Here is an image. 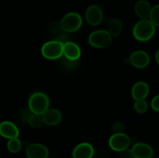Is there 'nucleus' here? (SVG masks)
I'll return each instance as SVG.
<instances>
[{
    "label": "nucleus",
    "instance_id": "nucleus-1",
    "mask_svg": "<svg viewBox=\"0 0 159 158\" xmlns=\"http://www.w3.org/2000/svg\"><path fill=\"white\" fill-rule=\"evenodd\" d=\"M155 33V26L150 20H141L135 24L133 35L138 41L145 42L151 40Z\"/></svg>",
    "mask_w": 159,
    "mask_h": 158
},
{
    "label": "nucleus",
    "instance_id": "nucleus-2",
    "mask_svg": "<svg viewBox=\"0 0 159 158\" xmlns=\"http://www.w3.org/2000/svg\"><path fill=\"white\" fill-rule=\"evenodd\" d=\"M28 105L32 113L42 116L49 108V98L43 92H35L30 97Z\"/></svg>",
    "mask_w": 159,
    "mask_h": 158
},
{
    "label": "nucleus",
    "instance_id": "nucleus-3",
    "mask_svg": "<svg viewBox=\"0 0 159 158\" xmlns=\"http://www.w3.org/2000/svg\"><path fill=\"white\" fill-rule=\"evenodd\" d=\"M64 43L59 40H51L42 46L41 54L48 60H56L63 55Z\"/></svg>",
    "mask_w": 159,
    "mask_h": 158
},
{
    "label": "nucleus",
    "instance_id": "nucleus-4",
    "mask_svg": "<svg viewBox=\"0 0 159 158\" xmlns=\"http://www.w3.org/2000/svg\"><path fill=\"white\" fill-rule=\"evenodd\" d=\"M112 36L110 32L104 29L96 30L89 37L90 45L96 48H107L112 43Z\"/></svg>",
    "mask_w": 159,
    "mask_h": 158
},
{
    "label": "nucleus",
    "instance_id": "nucleus-5",
    "mask_svg": "<svg viewBox=\"0 0 159 158\" xmlns=\"http://www.w3.org/2000/svg\"><path fill=\"white\" fill-rule=\"evenodd\" d=\"M61 29L67 33H74L79 30L82 24L81 15L77 12H69L66 14L60 22Z\"/></svg>",
    "mask_w": 159,
    "mask_h": 158
},
{
    "label": "nucleus",
    "instance_id": "nucleus-6",
    "mask_svg": "<svg viewBox=\"0 0 159 158\" xmlns=\"http://www.w3.org/2000/svg\"><path fill=\"white\" fill-rule=\"evenodd\" d=\"M109 145L114 151L121 152L127 149L130 145V139L124 133H116L110 136Z\"/></svg>",
    "mask_w": 159,
    "mask_h": 158
},
{
    "label": "nucleus",
    "instance_id": "nucleus-7",
    "mask_svg": "<svg viewBox=\"0 0 159 158\" xmlns=\"http://www.w3.org/2000/svg\"><path fill=\"white\" fill-rule=\"evenodd\" d=\"M102 11L99 6L92 5L85 12V20L87 23L91 26H98L102 20Z\"/></svg>",
    "mask_w": 159,
    "mask_h": 158
},
{
    "label": "nucleus",
    "instance_id": "nucleus-8",
    "mask_svg": "<svg viewBox=\"0 0 159 158\" xmlns=\"http://www.w3.org/2000/svg\"><path fill=\"white\" fill-rule=\"evenodd\" d=\"M129 60L130 63L137 68H144L150 63L149 55L142 50H137L132 53Z\"/></svg>",
    "mask_w": 159,
    "mask_h": 158
},
{
    "label": "nucleus",
    "instance_id": "nucleus-9",
    "mask_svg": "<svg viewBox=\"0 0 159 158\" xmlns=\"http://www.w3.org/2000/svg\"><path fill=\"white\" fill-rule=\"evenodd\" d=\"M26 153L28 158H48L49 156L48 148L40 143L30 144Z\"/></svg>",
    "mask_w": 159,
    "mask_h": 158
},
{
    "label": "nucleus",
    "instance_id": "nucleus-10",
    "mask_svg": "<svg viewBox=\"0 0 159 158\" xmlns=\"http://www.w3.org/2000/svg\"><path fill=\"white\" fill-rule=\"evenodd\" d=\"M94 148L88 143H82L75 147L72 152L73 158H93Z\"/></svg>",
    "mask_w": 159,
    "mask_h": 158
},
{
    "label": "nucleus",
    "instance_id": "nucleus-11",
    "mask_svg": "<svg viewBox=\"0 0 159 158\" xmlns=\"http://www.w3.org/2000/svg\"><path fill=\"white\" fill-rule=\"evenodd\" d=\"M20 134L16 125L9 121H4L0 124V135L6 139L17 138Z\"/></svg>",
    "mask_w": 159,
    "mask_h": 158
},
{
    "label": "nucleus",
    "instance_id": "nucleus-12",
    "mask_svg": "<svg viewBox=\"0 0 159 158\" xmlns=\"http://www.w3.org/2000/svg\"><path fill=\"white\" fill-rule=\"evenodd\" d=\"M134 158H152L153 156V149L148 144L138 143L132 147Z\"/></svg>",
    "mask_w": 159,
    "mask_h": 158
},
{
    "label": "nucleus",
    "instance_id": "nucleus-13",
    "mask_svg": "<svg viewBox=\"0 0 159 158\" xmlns=\"http://www.w3.org/2000/svg\"><path fill=\"white\" fill-rule=\"evenodd\" d=\"M63 54L68 60H77L81 56V49L74 42L67 41L64 43Z\"/></svg>",
    "mask_w": 159,
    "mask_h": 158
},
{
    "label": "nucleus",
    "instance_id": "nucleus-14",
    "mask_svg": "<svg viewBox=\"0 0 159 158\" xmlns=\"http://www.w3.org/2000/svg\"><path fill=\"white\" fill-rule=\"evenodd\" d=\"M43 123L47 124L48 125H55L61 122L62 119V115L61 112L57 109L54 108H48L43 115Z\"/></svg>",
    "mask_w": 159,
    "mask_h": 158
},
{
    "label": "nucleus",
    "instance_id": "nucleus-15",
    "mask_svg": "<svg viewBox=\"0 0 159 158\" xmlns=\"http://www.w3.org/2000/svg\"><path fill=\"white\" fill-rule=\"evenodd\" d=\"M132 96L135 100L145 99L149 94V86L146 82L139 81L132 88Z\"/></svg>",
    "mask_w": 159,
    "mask_h": 158
},
{
    "label": "nucleus",
    "instance_id": "nucleus-16",
    "mask_svg": "<svg viewBox=\"0 0 159 158\" xmlns=\"http://www.w3.org/2000/svg\"><path fill=\"white\" fill-rule=\"evenodd\" d=\"M152 9L150 3L146 0H140L135 5V12L141 20H148L150 17Z\"/></svg>",
    "mask_w": 159,
    "mask_h": 158
},
{
    "label": "nucleus",
    "instance_id": "nucleus-17",
    "mask_svg": "<svg viewBox=\"0 0 159 158\" xmlns=\"http://www.w3.org/2000/svg\"><path fill=\"white\" fill-rule=\"evenodd\" d=\"M109 32L112 37H116L120 35L123 29V24L120 20L117 18H112L109 20Z\"/></svg>",
    "mask_w": 159,
    "mask_h": 158
},
{
    "label": "nucleus",
    "instance_id": "nucleus-18",
    "mask_svg": "<svg viewBox=\"0 0 159 158\" xmlns=\"http://www.w3.org/2000/svg\"><path fill=\"white\" fill-rule=\"evenodd\" d=\"M22 143L21 141L18 138H14V139H9L7 143V148L11 153H16L21 150Z\"/></svg>",
    "mask_w": 159,
    "mask_h": 158
},
{
    "label": "nucleus",
    "instance_id": "nucleus-19",
    "mask_svg": "<svg viewBox=\"0 0 159 158\" xmlns=\"http://www.w3.org/2000/svg\"><path fill=\"white\" fill-rule=\"evenodd\" d=\"M43 118H42V116L40 115H37L34 114L33 113L31 115V116L30 117L29 120H28V123L33 128H39L43 124Z\"/></svg>",
    "mask_w": 159,
    "mask_h": 158
},
{
    "label": "nucleus",
    "instance_id": "nucleus-20",
    "mask_svg": "<svg viewBox=\"0 0 159 158\" xmlns=\"http://www.w3.org/2000/svg\"><path fill=\"white\" fill-rule=\"evenodd\" d=\"M148 108V105L145 99L136 100L134 103V109L136 110V112L139 113H144L147 112Z\"/></svg>",
    "mask_w": 159,
    "mask_h": 158
},
{
    "label": "nucleus",
    "instance_id": "nucleus-21",
    "mask_svg": "<svg viewBox=\"0 0 159 158\" xmlns=\"http://www.w3.org/2000/svg\"><path fill=\"white\" fill-rule=\"evenodd\" d=\"M149 18L155 26H159V4L152 8Z\"/></svg>",
    "mask_w": 159,
    "mask_h": 158
},
{
    "label": "nucleus",
    "instance_id": "nucleus-22",
    "mask_svg": "<svg viewBox=\"0 0 159 158\" xmlns=\"http://www.w3.org/2000/svg\"><path fill=\"white\" fill-rule=\"evenodd\" d=\"M50 32L52 33H57L61 29V23L58 22H52L50 23L49 26H48Z\"/></svg>",
    "mask_w": 159,
    "mask_h": 158
},
{
    "label": "nucleus",
    "instance_id": "nucleus-23",
    "mask_svg": "<svg viewBox=\"0 0 159 158\" xmlns=\"http://www.w3.org/2000/svg\"><path fill=\"white\" fill-rule=\"evenodd\" d=\"M112 129L116 133H122L125 129V125L120 122H116L112 125Z\"/></svg>",
    "mask_w": 159,
    "mask_h": 158
},
{
    "label": "nucleus",
    "instance_id": "nucleus-24",
    "mask_svg": "<svg viewBox=\"0 0 159 158\" xmlns=\"http://www.w3.org/2000/svg\"><path fill=\"white\" fill-rule=\"evenodd\" d=\"M120 157L121 158H133L134 154L133 152H132V150L127 148L125 149V150H122L120 152Z\"/></svg>",
    "mask_w": 159,
    "mask_h": 158
},
{
    "label": "nucleus",
    "instance_id": "nucleus-25",
    "mask_svg": "<svg viewBox=\"0 0 159 158\" xmlns=\"http://www.w3.org/2000/svg\"><path fill=\"white\" fill-rule=\"evenodd\" d=\"M152 107L155 111L159 112V94L153 98L152 101Z\"/></svg>",
    "mask_w": 159,
    "mask_h": 158
},
{
    "label": "nucleus",
    "instance_id": "nucleus-26",
    "mask_svg": "<svg viewBox=\"0 0 159 158\" xmlns=\"http://www.w3.org/2000/svg\"><path fill=\"white\" fill-rule=\"evenodd\" d=\"M155 59H156L157 63L159 64V50L156 52V54H155Z\"/></svg>",
    "mask_w": 159,
    "mask_h": 158
}]
</instances>
